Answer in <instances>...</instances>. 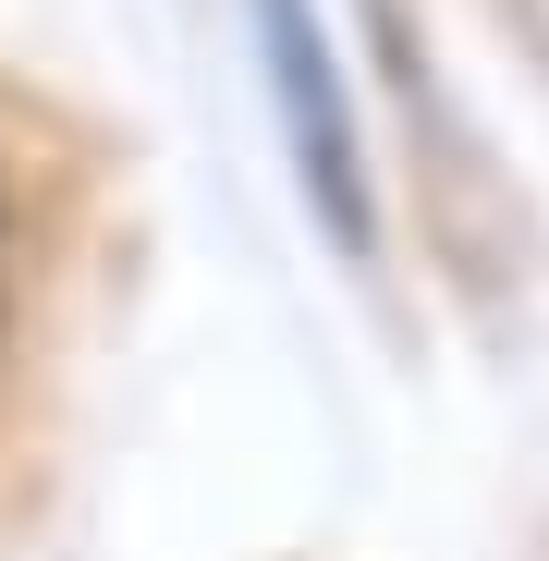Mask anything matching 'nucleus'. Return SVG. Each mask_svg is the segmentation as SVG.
Returning <instances> with one entry per match:
<instances>
[{"label":"nucleus","instance_id":"f03ea898","mask_svg":"<svg viewBox=\"0 0 549 561\" xmlns=\"http://www.w3.org/2000/svg\"><path fill=\"white\" fill-rule=\"evenodd\" d=\"M13 268H25V232H13V183H0V318H13Z\"/></svg>","mask_w":549,"mask_h":561},{"label":"nucleus","instance_id":"f257e3e1","mask_svg":"<svg viewBox=\"0 0 549 561\" xmlns=\"http://www.w3.org/2000/svg\"><path fill=\"white\" fill-rule=\"evenodd\" d=\"M256 37H268V85H282V123H294V171L318 220L366 256L379 244V196H366V147H354V111H342V73H330V37L306 0H256Z\"/></svg>","mask_w":549,"mask_h":561}]
</instances>
